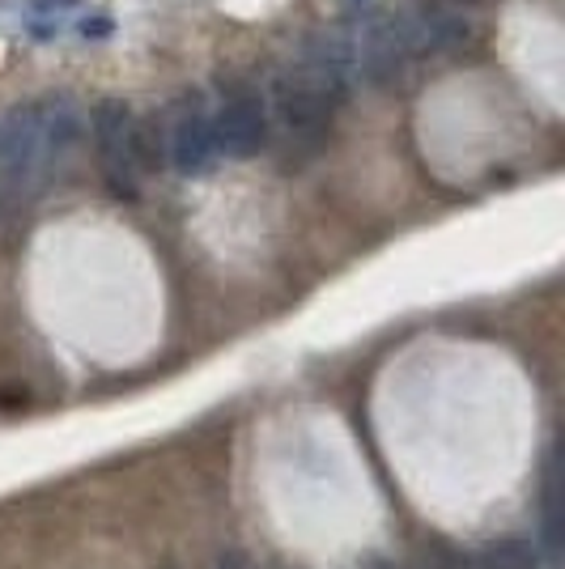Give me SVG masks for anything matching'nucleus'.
<instances>
[{
	"label": "nucleus",
	"mask_w": 565,
	"mask_h": 569,
	"mask_svg": "<svg viewBox=\"0 0 565 569\" xmlns=\"http://www.w3.org/2000/svg\"><path fill=\"white\" fill-rule=\"evenodd\" d=\"M357 39V77H366L375 90L400 86L408 60H413V39H408V18L400 13H370L354 30Z\"/></svg>",
	"instance_id": "f257e3e1"
},
{
	"label": "nucleus",
	"mask_w": 565,
	"mask_h": 569,
	"mask_svg": "<svg viewBox=\"0 0 565 569\" xmlns=\"http://www.w3.org/2000/svg\"><path fill=\"white\" fill-rule=\"evenodd\" d=\"M132 132L137 119L128 111L123 98H102L95 107V149L98 167L111 196L119 200H137V153H132Z\"/></svg>",
	"instance_id": "f03ea898"
},
{
	"label": "nucleus",
	"mask_w": 565,
	"mask_h": 569,
	"mask_svg": "<svg viewBox=\"0 0 565 569\" xmlns=\"http://www.w3.org/2000/svg\"><path fill=\"white\" fill-rule=\"evenodd\" d=\"M272 98H277V116H281L285 132H294V137H319L331 123V116L340 111L298 64L277 72Z\"/></svg>",
	"instance_id": "7ed1b4c3"
},
{
	"label": "nucleus",
	"mask_w": 565,
	"mask_h": 569,
	"mask_svg": "<svg viewBox=\"0 0 565 569\" xmlns=\"http://www.w3.org/2000/svg\"><path fill=\"white\" fill-rule=\"evenodd\" d=\"M264 132H268V116H264V102L259 94L242 90V94L226 98V107L212 119V144L217 153L226 158H256L259 144H264Z\"/></svg>",
	"instance_id": "20e7f679"
},
{
	"label": "nucleus",
	"mask_w": 565,
	"mask_h": 569,
	"mask_svg": "<svg viewBox=\"0 0 565 569\" xmlns=\"http://www.w3.org/2000/svg\"><path fill=\"white\" fill-rule=\"evenodd\" d=\"M43 102V191L65 174L81 141V107L72 94H48Z\"/></svg>",
	"instance_id": "39448f33"
},
{
	"label": "nucleus",
	"mask_w": 565,
	"mask_h": 569,
	"mask_svg": "<svg viewBox=\"0 0 565 569\" xmlns=\"http://www.w3.org/2000/svg\"><path fill=\"white\" fill-rule=\"evenodd\" d=\"M217 144H212V119L191 111L175 123V137H170V158H175V170L179 174H200V170L212 162Z\"/></svg>",
	"instance_id": "423d86ee"
},
{
	"label": "nucleus",
	"mask_w": 565,
	"mask_h": 569,
	"mask_svg": "<svg viewBox=\"0 0 565 569\" xmlns=\"http://www.w3.org/2000/svg\"><path fill=\"white\" fill-rule=\"evenodd\" d=\"M562 531H565V519H562V459L557 451L548 455V468H544V493H541V557L548 561H557V552H562Z\"/></svg>",
	"instance_id": "0eeeda50"
},
{
	"label": "nucleus",
	"mask_w": 565,
	"mask_h": 569,
	"mask_svg": "<svg viewBox=\"0 0 565 569\" xmlns=\"http://www.w3.org/2000/svg\"><path fill=\"white\" fill-rule=\"evenodd\" d=\"M476 569H541V548L527 536H502L480 548V557H472Z\"/></svg>",
	"instance_id": "6e6552de"
},
{
	"label": "nucleus",
	"mask_w": 565,
	"mask_h": 569,
	"mask_svg": "<svg viewBox=\"0 0 565 569\" xmlns=\"http://www.w3.org/2000/svg\"><path fill=\"white\" fill-rule=\"evenodd\" d=\"M425 569H476L472 557H464L459 548H447V545H434L425 552Z\"/></svg>",
	"instance_id": "1a4fd4ad"
},
{
	"label": "nucleus",
	"mask_w": 565,
	"mask_h": 569,
	"mask_svg": "<svg viewBox=\"0 0 565 569\" xmlns=\"http://www.w3.org/2000/svg\"><path fill=\"white\" fill-rule=\"evenodd\" d=\"M212 569H256V561H251L247 552H238V548H230V552H221V557L212 561Z\"/></svg>",
	"instance_id": "9d476101"
},
{
	"label": "nucleus",
	"mask_w": 565,
	"mask_h": 569,
	"mask_svg": "<svg viewBox=\"0 0 565 569\" xmlns=\"http://www.w3.org/2000/svg\"><path fill=\"white\" fill-rule=\"evenodd\" d=\"M34 9H43V13H60V9H72L77 0H30Z\"/></svg>",
	"instance_id": "9b49d317"
},
{
	"label": "nucleus",
	"mask_w": 565,
	"mask_h": 569,
	"mask_svg": "<svg viewBox=\"0 0 565 569\" xmlns=\"http://www.w3.org/2000/svg\"><path fill=\"white\" fill-rule=\"evenodd\" d=\"M107 30H111L107 22H90V18L81 22V34H107Z\"/></svg>",
	"instance_id": "f8f14e48"
},
{
	"label": "nucleus",
	"mask_w": 565,
	"mask_h": 569,
	"mask_svg": "<svg viewBox=\"0 0 565 569\" xmlns=\"http://www.w3.org/2000/svg\"><path fill=\"white\" fill-rule=\"evenodd\" d=\"M370 569H396V566H387V561H378V566H370Z\"/></svg>",
	"instance_id": "ddd939ff"
},
{
	"label": "nucleus",
	"mask_w": 565,
	"mask_h": 569,
	"mask_svg": "<svg viewBox=\"0 0 565 569\" xmlns=\"http://www.w3.org/2000/svg\"><path fill=\"white\" fill-rule=\"evenodd\" d=\"M455 4H476V0H455Z\"/></svg>",
	"instance_id": "4468645a"
}]
</instances>
